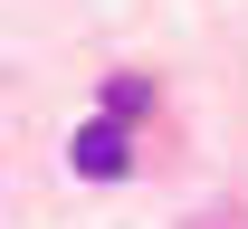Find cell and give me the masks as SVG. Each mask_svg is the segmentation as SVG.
Returning a JSON list of instances; mask_svg holds the SVG:
<instances>
[{"label": "cell", "mask_w": 248, "mask_h": 229, "mask_svg": "<svg viewBox=\"0 0 248 229\" xmlns=\"http://www.w3.org/2000/svg\"><path fill=\"white\" fill-rule=\"evenodd\" d=\"M67 163L86 172V182H124V172H134V143H124V124H115V115H95V124L77 134V153H67Z\"/></svg>", "instance_id": "cell-1"}, {"label": "cell", "mask_w": 248, "mask_h": 229, "mask_svg": "<svg viewBox=\"0 0 248 229\" xmlns=\"http://www.w3.org/2000/svg\"><path fill=\"white\" fill-rule=\"evenodd\" d=\"M143 105H153L143 76H115V86H105V115H143Z\"/></svg>", "instance_id": "cell-2"}]
</instances>
